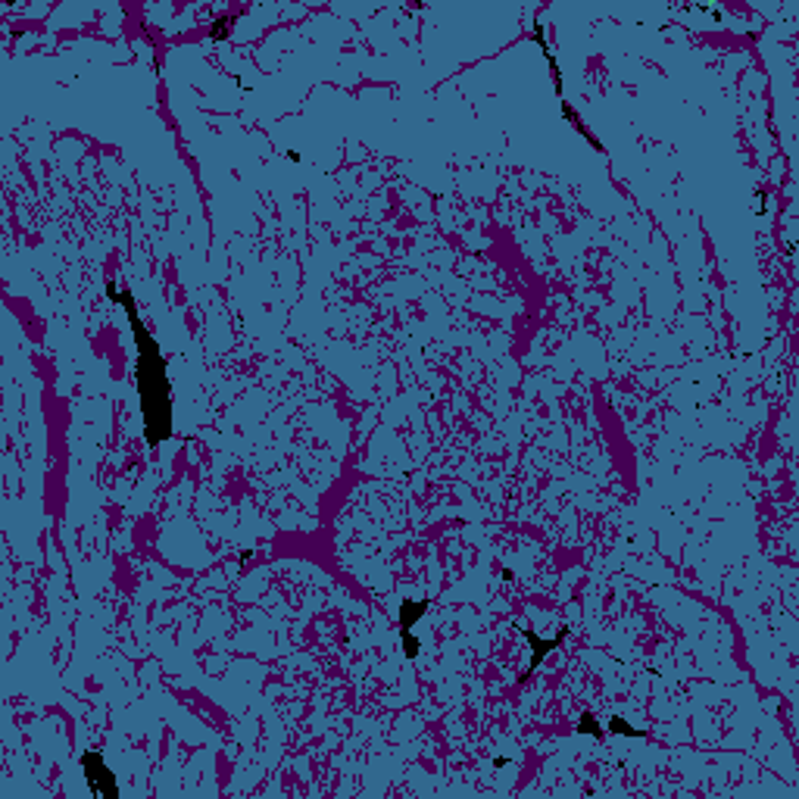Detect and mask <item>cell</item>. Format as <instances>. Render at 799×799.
I'll return each instance as SVG.
<instances>
[{"instance_id": "cell-1", "label": "cell", "mask_w": 799, "mask_h": 799, "mask_svg": "<svg viewBox=\"0 0 799 799\" xmlns=\"http://www.w3.org/2000/svg\"><path fill=\"white\" fill-rule=\"evenodd\" d=\"M107 297L125 309L132 322L134 346H138V396H141V419H144V441L153 447L166 444L172 437V381L169 365L159 350L157 337L150 328L141 322L138 306H134L132 290H122L116 281H107Z\"/></svg>"}, {"instance_id": "cell-2", "label": "cell", "mask_w": 799, "mask_h": 799, "mask_svg": "<svg viewBox=\"0 0 799 799\" xmlns=\"http://www.w3.org/2000/svg\"><path fill=\"white\" fill-rule=\"evenodd\" d=\"M82 771L88 778V787L94 796L100 799H116L119 796V784H116V774L109 771L107 759H103L100 749H85L82 753Z\"/></svg>"}, {"instance_id": "cell-3", "label": "cell", "mask_w": 799, "mask_h": 799, "mask_svg": "<svg viewBox=\"0 0 799 799\" xmlns=\"http://www.w3.org/2000/svg\"><path fill=\"white\" fill-rule=\"evenodd\" d=\"M522 634H525V640L531 643V649H534V653H531V662H528V671L522 674V681H528L531 674H534L537 668H541V662L547 659V656L553 653V649H559V647H562V640H565V637H568V628H562L559 634H556V637H550V640H543V637H537L534 631H525V628H522Z\"/></svg>"}, {"instance_id": "cell-4", "label": "cell", "mask_w": 799, "mask_h": 799, "mask_svg": "<svg viewBox=\"0 0 799 799\" xmlns=\"http://www.w3.org/2000/svg\"><path fill=\"white\" fill-rule=\"evenodd\" d=\"M428 599H403L400 603V631H412V624L428 612Z\"/></svg>"}, {"instance_id": "cell-5", "label": "cell", "mask_w": 799, "mask_h": 799, "mask_svg": "<svg viewBox=\"0 0 799 799\" xmlns=\"http://www.w3.org/2000/svg\"><path fill=\"white\" fill-rule=\"evenodd\" d=\"M606 734H618V737H634V740H643V737H649V730L631 728V721H624L622 715H612L609 724H606Z\"/></svg>"}, {"instance_id": "cell-6", "label": "cell", "mask_w": 799, "mask_h": 799, "mask_svg": "<svg viewBox=\"0 0 799 799\" xmlns=\"http://www.w3.org/2000/svg\"><path fill=\"white\" fill-rule=\"evenodd\" d=\"M574 730H578V734H590V737H597V740H603V737H606V728L597 721L593 712H584V715L578 718V724H574Z\"/></svg>"}, {"instance_id": "cell-7", "label": "cell", "mask_w": 799, "mask_h": 799, "mask_svg": "<svg viewBox=\"0 0 799 799\" xmlns=\"http://www.w3.org/2000/svg\"><path fill=\"white\" fill-rule=\"evenodd\" d=\"M231 26H234V16H219V19L213 22V28H209V41H225L228 35H231Z\"/></svg>"}, {"instance_id": "cell-8", "label": "cell", "mask_w": 799, "mask_h": 799, "mask_svg": "<svg viewBox=\"0 0 799 799\" xmlns=\"http://www.w3.org/2000/svg\"><path fill=\"white\" fill-rule=\"evenodd\" d=\"M400 640H403V653L406 659H416L419 649H422V643H419V637L412 634V631H400Z\"/></svg>"}, {"instance_id": "cell-9", "label": "cell", "mask_w": 799, "mask_h": 799, "mask_svg": "<svg viewBox=\"0 0 799 799\" xmlns=\"http://www.w3.org/2000/svg\"><path fill=\"white\" fill-rule=\"evenodd\" d=\"M493 765H497V768H506V765H509V759H506V755H500V759H493Z\"/></svg>"}]
</instances>
